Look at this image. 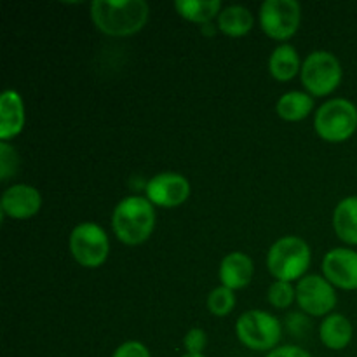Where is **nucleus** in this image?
<instances>
[{
  "label": "nucleus",
  "mask_w": 357,
  "mask_h": 357,
  "mask_svg": "<svg viewBox=\"0 0 357 357\" xmlns=\"http://www.w3.org/2000/svg\"><path fill=\"white\" fill-rule=\"evenodd\" d=\"M255 16L246 6H239V3H232V6L223 7L220 16L216 17V28L222 31L223 35L232 38L244 37L253 30Z\"/></svg>",
  "instance_id": "obj_17"
},
{
  "label": "nucleus",
  "mask_w": 357,
  "mask_h": 357,
  "mask_svg": "<svg viewBox=\"0 0 357 357\" xmlns=\"http://www.w3.org/2000/svg\"><path fill=\"white\" fill-rule=\"evenodd\" d=\"M181 357H206V356L204 354H187V352H185Z\"/></svg>",
  "instance_id": "obj_27"
},
{
  "label": "nucleus",
  "mask_w": 357,
  "mask_h": 357,
  "mask_svg": "<svg viewBox=\"0 0 357 357\" xmlns=\"http://www.w3.org/2000/svg\"><path fill=\"white\" fill-rule=\"evenodd\" d=\"M267 300L274 309L286 310L296 302V286L293 282L274 281L268 286Z\"/></svg>",
  "instance_id": "obj_22"
},
{
  "label": "nucleus",
  "mask_w": 357,
  "mask_h": 357,
  "mask_svg": "<svg viewBox=\"0 0 357 357\" xmlns=\"http://www.w3.org/2000/svg\"><path fill=\"white\" fill-rule=\"evenodd\" d=\"M314 98L307 91H288L275 103V112L286 122H300L314 112Z\"/></svg>",
  "instance_id": "obj_19"
},
{
  "label": "nucleus",
  "mask_w": 357,
  "mask_h": 357,
  "mask_svg": "<svg viewBox=\"0 0 357 357\" xmlns=\"http://www.w3.org/2000/svg\"><path fill=\"white\" fill-rule=\"evenodd\" d=\"M190 192L192 187L187 176L166 171V173L155 174L146 181L145 197L155 208L174 209L188 201Z\"/></svg>",
  "instance_id": "obj_10"
},
{
  "label": "nucleus",
  "mask_w": 357,
  "mask_h": 357,
  "mask_svg": "<svg viewBox=\"0 0 357 357\" xmlns=\"http://www.w3.org/2000/svg\"><path fill=\"white\" fill-rule=\"evenodd\" d=\"M112 357H152L150 349L138 340H128L119 345Z\"/></svg>",
  "instance_id": "obj_25"
},
{
  "label": "nucleus",
  "mask_w": 357,
  "mask_h": 357,
  "mask_svg": "<svg viewBox=\"0 0 357 357\" xmlns=\"http://www.w3.org/2000/svg\"><path fill=\"white\" fill-rule=\"evenodd\" d=\"M236 337L250 351L268 354L279 347L282 337L281 321L267 310H246L236 323Z\"/></svg>",
  "instance_id": "obj_5"
},
{
  "label": "nucleus",
  "mask_w": 357,
  "mask_h": 357,
  "mask_svg": "<svg viewBox=\"0 0 357 357\" xmlns=\"http://www.w3.org/2000/svg\"><path fill=\"white\" fill-rule=\"evenodd\" d=\"M258 21L268 38L286 44L298 31L302 6L296 0H265L258 10Z\"/></svg>",
  "instance_id": "obj_8"
},
{
  "label": "nucleus",
  "mask_w": 357,
  "mask_h": 357,
  "mask_svg": "<svg viewBox=\"0 0 357 357\" xmlns=\"http://www.w3.org/2000/svg\"><path fill=\"white\" fill-rule=\"evenodd\" d=\"M26 122L24 101L14 89L0 94V142H10L21 135Z\"/></svg>",
  "instance_id": "obj_14"
},
{
  "label": "nucleus",
  "mask_w": 357,
  "mask_h": 357,
  "mask_svg": "<svg viewBox=\"0 0 357 357\" xmlns=\"http://www.w3.org/2000/svg\"><path fill=\"white\" fill-rule=\"evenodd\" d=\"M296 303L310 317H326L337 307V288L324 275L307 274L296 282Z\"/></svg>",
  "instance_id": "obj_9"
},
{
  "label": "nucleus",
  "mask_w": 357,
  "mask_h": 357,
  "mask_svg": "<svg viewBox=\"0 0 357 357\" xmlns=\"http://www.w3.org/2000/svg\"><path fill=\"white\" fill-rule=\"evenodd\" d=\"M333 230L342 243L357 246V195H349L335 206Z\"/></svg>",
  "instance_id": "obj_18"
},
{
  "label": "nucleus",
  "mask_w": 357,
  "mask_h": 357,
  "mask_svg": "<svg viewBox=\"0 0 357 357\" xmlns=\"http://www.w3.org/2000/svg\"><path fill=\"white\" fill-rule=\"evenodd\" d=\"M265 357H312L309 351L298 347V345H279L278 349L268 352Z\"/></svg>",
  "instance_id": "obj_26"
},
{
  "label": "nucleus",
  "mask_w": 357,
  "mask_h": 357,
  "mask_svg": "<svg viewBox=\"0 0 357 357\" xmlns=\"http://www.w3.org/2000/svg\"><path fill=\"white\" fill-rule=\"evenodd\" d=\"M183 347L187 354H204L208 347V333L202 328H190L183 337Z\"/></svg>",
  "instance_id": "obj_24"
},
{
  "label": "nucleus",
  "mask_w": 357,
  "mask_h": 357,
  "mask_svg": "<svg viewBox=\"0 0 357 357\" xmlns=\"http://www.w3.org/2000/svg\"><path fill=\"white\" fill-rule=\"evenodd\" d=\"M91 20L108 37H131L149 23L150 6L145 0H94Z\"/></svg>",
  "instance_id": "obj_1"
},
{
  "label": "nucleus",
  "mask_w": 357,
  "mask_h": 357,
  "mask_svg": "<svg viewBox=\"0 0 357 357\" xmlns=\"http://www.w3.org/2000/svg\"><path fill=\"white\" fill-rule=\"evenodd\" d=\"M354 338V326L344 314L333 312L323 317L319 324V340L330 351H344Z\"/></svg>",
  "instance_id": "obj_15"
},
{
  "label": "nucleus",
  "mask_w": 357,
  "mask_h": 357,
  "mask_svg": "<svg viewBox=\"0 0 357 357\" xmlns=\"http://www.w3.org/2000/svg\"><path fill=\"white\" fill-rule=\"evenodd\" d=\"M310 261V246L298 236L279 237L267 251V268L274 281L298 282L307 275Z\"/></svg>",
  "instance_id": "obj_3"
},
{
  "label": "nucleus",
  "mask_w": 357,
  "mask_h": 357,
  "mask_svg": "<svg viewBox=\"0 0 357 357\" xmlns=\"http://www.w3.org/2000/svg\"><path fill=\"white\" fill-rule=\"evenodd\" d=\"M42 194L37 187L28 183H14L7 187L0 201V211L6 218L28 220L42 209Z\"/></svg>",
  "instance_id": "obj_12"
},
{
  "label": "nucleus",
  "mask_w": 357,
  "mask_h": 357,
  "mask_svg": "<svg viewBox=\"0 0 357 357\" xmlns=\"http://www.w3.org/2000/svg\"><path fill=\"white\" fill-rule=\"evenodd\" d=\"M20 167V155L9 142H0V180L6 183Z\"/></svg>",
  "instance_id": "obj_23"
},
{
  "label": "nucleus",
  "mask_w": 357,
  "mask_h": 357,
  "mask_svg": "<svg viewBox=\"0 0 357 357\" xmlns=\"http://www.w3.org/2000/svg\"><path fill=\"white\" fill-rule=\"evenodd\" d=\"M237 305V296L236 291L225 288V286L220 284L218 288L213 289L208 295L206 300V307H208L209 312L216 317H227L229 314L234 312Z\"/></svg>",
  "instance_id": "obj_21"
},
{
  "label": "nucleus",
  "mask_w": 357,
  "mask_h": 357,
  "mask_svg": "<svg viewBox=\"0 0 357 357\" xmlns=\"http://www.w3.org/2000/svg\"><path fill=\"white\" fill-rule=\"evenodd\" d=\"M323 275L338 289H357V251L352 248H333L323 258Z\"/></svg>",
  "instance_id": "obj_11"
},
{
  "label": "nucleus",
  "mask_w": 357,
  "mask_h": 357,
  "mask_svg": "<svg viewBox=\"0 0 357 357\" xmlns=\"http://www.w3.org/2000/svg\"><path fill=\"white\" fill-rule=\"evenodd\" d=\"M174 9L190 23L206 24L220 16L223 6L220 0H176Z\"/></svg>",
  "instance_id": "obj_20"
},
{
  "label": "nucleus",
  "mask_w": 357,
  "mask_h": 357,
  "mask_svg": "<svg viewBox=\"0 0 357 357\" xmlns=\"http://www.w3.org/2000/svg\"><path fill=\"white\" fill-rule=\"evenodd\" d=\"M255 278V261L244 251H232L220 261L218 279L220 284L232 291L246 288Z\"/></svg>",
  "instance_id": "obj_13"
},
{
  "label": "nucleus",
  "mask_w": 357,
  "mask_h": 357,
  "mask_svg": "<svg viewBox=\"0 0 357 357\" xmlns=\"http://www.w3.org/2000/svg\"><path fill=\"white\" fill-rule=\"evenodd\" d=\"M155 206L143 195L124 197L112 211V230L126 246H139L155 230Z\"/></svg>",
  "instance_id": "obj_2"
},
{
  "label": "nucleus",
  "mask_w": 357,
  "mask_h": 357,
  "mask_svg": "<svg viewBox=\"0 0 357 357\" xmlns=\"http://www.w3.org/2000/svg\"><path fill=\"white\" fill-rule=\"evenodd\" d=\"M68 248L80 267L100 268L110 257V237L96 222H82L70 232Z\"/></svg>",
  "instance_id": "obj_7"
},
{
  "label": "nucleus",
  "mask_w": 357,
  "mask_h": 357,
  "mask_svg": "<svg viewBox=\"0 0 357 357\" xmlns=\"http://www.w3.org/2000/svg\"><path fill=\"white\" fill-rule=\"evenodd\" d=\"M314 129L328 143H344L357 131V107L347 98H331L314 112Z\"/></svg>",
  "instance_id": "obj_4"
},
{
  "label": "nucleus",
  "mask_w": 357,
  "mask_h": 357,
  "mask_svg": "<svg viewBox=\"0 0 357 357\" xmlns=\"http://www.w3.org/2000/svg\"><path fill=\"white\" fill-rule=\"evenodd\" d=\"M302 59L291 44H279L268 58V72L278 82H289L302 72Z\"/></svg>",
  "instance_id": "obj_16"
},
{
  "label": "nucleus",
  "mask_w": 357,
  "mask_h": 357,
  "mask_svg": "<svg viewBox=\"0 0 357 357\" xmlns=\"http://www.w3.org/2000/svg\"><path fill=\"white\" fill-rule=\"evenodd\" d=\"M344 79L342 63L333 52L330 51H312L302 63L300 80L307 93L312 98L330 96L338 89Z\"/></svg>",
  "instance_id": "obj_6"
}]
</instances>
